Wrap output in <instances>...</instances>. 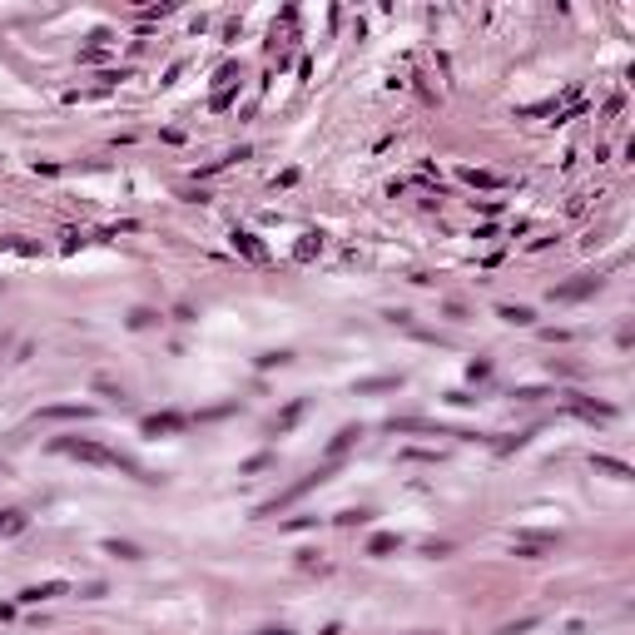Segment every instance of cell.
<instances>
[{"label":"cell","instance_id":"1","mask_svg":"<svg viewBox=\"0 0 635 635\" xmlns=\"http://www.w3.org/2000/svg\"><path fill=\"white\" fill-rule=\"evenodd\" d=\"M55 452H65V456H80V461H90V467H109V472H130V477H139V482H154L134 456H125V452H109V447H99V442H85V437H55Z\"/></svg>","mask_w":635,"mask_h":635},{"label":"cell","instance_id":"2","mask_svg":"<svg viewBox=\"0 0 635 635\" xmlns=\"http://www.w3.org/2000/svg\"><path fill=\"white\" fill-rule=\"evenodd\" d=\"M328 472H333V461H328V467H318V472H308V477H298V482H293V487H288V491H278L273 501H263V506H258V516H273V511H283L288 501H298L303 491H313L318 482H328Z\"/></svg>","mask_w":635,"mask_h":635},{"label":"cell","instance_id":"3","mask_svg":"<svg viewBox=\"0 0 635 635\" xmlns=\"http://www.w3.org/2000/svg\"><path fill=\"white\" fill-rule=\"evenodd\" d=\"M596 288H601V278H596V273H586V278H575V283L551 288V298H556V303H575V298H591Z\"/></svg>","mask_w":635,"mask_h":635},{"label":"cell","instance_id":"4","mask_svg":"<svg viewBox=\"0 0 635 635\" xmlns=\"http://www.w3.org/2000/svg\"><path fill=\"white\" fill-rule=\"evenodd\" d=\"M184 427H189L184 412H154V417H144V437H169V432H184Z\"/></svg>","mask_w":635,"mask_h":635},{"label":"cell","instance_id":"5","mask_svg":"<svg viewBox=\"0 0 635 635\" xmlns=\"http://www.w3.org/2000/svg\"><path fill=\"white\" fill-rule=\"evenodd\" d=\"M95 417V407H80V402H65V407H40V422H85Z\"/></svg>","mask_w":635,"mask_h":635},{"label":"cell","instance_id":"6","mask_svg":"<svg viewBox=\"0 0 635 635\" xmlns=\"http://www.w3.org/2000/svg\"><path fill=\"white\" fill-rule=\"evenodd\" d=\"M566 402H571V412H581V417H601V422H610V417H615V407H610V402H591V397H581V392H571Z\"/></svg>","mask_w":635,"mask_h":635},{"label":"cell","instance_id":"7","mask_svg":"<svg viewBox=\"0 0 635 635\" xmlns=\"http://www.w3.org/2000/svg\"><path fill=\"white\" fill-rule=\"evenodd\" d=\"M551 546H556V536H522V541L511 546V556H522V561H541Z\"/></svg>","mask_w":635,"mask_h":635},{"label":"cell","instance_id":"8","mask_svg":"<svg viewBox=\"0 0 635 635\" xmlns=\"http://www.w3.org/2000/svg\"><path fill=\"white\" fill-rule=\"evenodd\" d=\"M591 467H596L601 477H615V482H630V477H635V472L625 467V461H620V456H601V452L591 456Z\"/></svg>","mask_w":635,"mask_h":635},{"label":"cell","instance_id":"9","mask_svg":"<svg viewBox=\"0 0 635 635\" xmlns=\"http://www.w3.org/2000/svg\"><path fill=\"white\" fill-rule=\"evenodd\" d=\"M70 586L65 581H45V586H30V591H20V601L25 606H40V601H55V596H65Z\"/></svg>","mask_w":635,"mask_h":635},{"label":"cell","instance_id":"10","mask_svg":"<svg viewBox=\"0 0 635 635\" xmlns=\"http://www.w3.org/2000/svg\"><path fill=\"white\" fill-rule=\"evenodd\" d=\"M358 437H363V427H342V432H337V437L328 442V461H337V456H342V452H348V447H353Z\"/></svg>","mask_w":635,"mask_h":635},{"label":"cell","instance_id":"11","mask_svg":"<svg viewBox=\"0 0 635 635\" xmlns=\"http://www.w3.org/2000/svg\"><path fill=\"white\" fill-rule=\"evenodd\" d=\"M104 556H120V561H139L144 551H139L134 541H114V536H109V541H104Z\"/></svg>","mask_w":635,"mask_h":635},{"label":"cell","instance_id":"12","mask_svg":"<svg viewBox=\"0 0 635 635\" xmlns=\"http://www.w3.org/2000/svg\"><path fill=\"white\" fill-rule=\"evenodd\" d=\"M303 407H308V402H303V397H298V402H288V407L278 412V422H273V432H288V427H293V422L303 417Z\"/></svg>","mask_w":635,"mask_h":635},{"label":"cell","instance_id":"13","mask_svg":"<svg viewBox=\"0 0 635 635\" xmlns=\"http://www.w3.org/2000/svg\"><path fill=\"white\" fill-rule=\"evenodd\" d=\"M234 249H239L244 258H253V263H263V249H258V239H253V234H239V228H234Z\"/></svg>","mask_w":635,"mask_h":635},{"label":"cell","instance_id":"14","mask_svg":"<svg viewBox=\"0 0 635 635\" xmlns=\"http://www.w3.org/2000/svg\"><path fill=\"white\" fill-rule=\"evenodd\" d=\"M397 546H402V541H397V536H392V531H377V536H372V541H368V556H392V551H397Z\"/></svg>","mask_w":635,"mask_h":635},{"label":"cell","instance_id":"15","mask_svg":"<svg viewBox=\"0 0 635 635\" xmlns=\"http://www.w3.org/2000/svg\"><path fill=\"white\" fill-rule=\"evenodd\" d=\"M496 318H506V323H531L536 313H531V308H522V303H501V308H496Z\"/></svg>","mask_w":635,"mask_h":635},{"label":"cell","instance_id":"16","mask_svg":"<svg viewBox=\"0 0 635 635\" xmlns=\"http://www.w3.org/2000/svg\"><path fill=\"white\" fill-rule=\"evenodd\" d=\"M25 531V511H0V536H15Z\"/></svg>","mask_w":635,"mask_h":635},{"label":"cell","instance_id":"17","mask_svg":"<svg viewBox=\"0 0 635 635\" xmlns=\"http://www.w3.org/2000/svg\"><path fill=\"white\" fill-rule=\"evenodd\" d=\"M461 179H467L472 189H496V184H501L496 174H487V169H467V174H461Z\"/></svg>","mask_w":635,"mask_h":635},{"label":"cell","instance_id":"18","mask_svg":"<svg viewBox=\"0 0 635 635\" xmlns=\"http://www.w3.org/2000/svg\"><path fill=\"white\" fill-rule=\"evenodd\" d=\"M402 377H368V382H358V392H392Z\"/></svg>","mask_w":635,"mask_h":635},{"label":"cell","instance_id":"19","mask_svg":"<svg viewBox=\"0 0 635 635\" xmlns=\"http://www.w3.org/2000/svg\"><path fill=\"white\" fill-rule=\"evenodd\" d=\"M531 625H536V615H522V620H511V625H501L496 635H526Z\"/></svg>","mask_w":635,"mask_h":635},{"label":"cell","instance_id":"20","mask_svg":"<svg viewBox=\"0 0 635 635\" xmlns=\"http://www.w3.org/2000/svg\"><path fill=\"white\" fill-rule=\"evenodd\" d=\"M318 249H323V239H318V234H303V244H298V258L308 263V258H313Z\"/></svg>","mask_w":635,"mask_h":635},{"label":"cell","instance_id":"21","mask_svg":"<svg viewBox=\"0 0 635 635\" xmlns=\"http://www.w3.org/2000/svg\"><path fill=\"white\" fill-rule=\"evenodd\" d=\"M337 522H342V526H363V522H372V516H368V511H337Z\"/></svg>","mask_w":635,"mask_h":635},{"label":"cell","instance_id":"22","mask_svg":"<svg viewBox=\"0 0 635 635\" xmlns=\"http://www.w3.org/2000/svg\"><path fill=\"white\" fill-rule=\"evenodd\" d=\"M283 363H293V353H263L258 368H283Z\"/></svg>","mask_w":635,"mask_h":635},{"label":"cell","instance_id":"23","mask_svg":"<svg viewBox=\"0 0 635 635\" xmlns=\"http://www.w3.org/2000/svg\"><path fill=\"white\" fill-rule=\"evenodd\" d=\"M95 387H99V392H104V397H114V402H125V392H120V387H114V382H109V377H95Z\"/></svg>","mask_w":635,"mask_h":635},{"label":"cell","instance_id":"24","mask_svg":"<svg viewBox=\"0 0 635 635\" xmlns=\"http://www.w3.org/2000/svg\"><path fill=\"white\" fill-rule=\"evenodd\" d=\"M130 323H134V328H149V323H154V313H149V308H134V313H130Z\"/></svg>","mask_w":635,"mask_h":635},{"label":"cell","instance_id":"25","mask_svg":"<svg viewBox=\"0 0 635 635\" xmlns=\"http://www.w3.org/2000/svg\"><path fill=\"white\" fill-rule=\"evenodd\" d=\"M467 372H472V382H482V377H491V363H472Z\"/></svg>","mask_w":635,"mask_h":635},{"label":"cell","instance_id":"26","mask_svg":"<svg viewBox=\"0 0 635 635\" xmlns=\"http://www.w3.org/2000/svg\"><path fill=\"white\" fill-rule=\"evenodd\" d=\"M258 635H293V630H283V625H268V630H258Z\"/></svg>","mask_w":635,"mask_h":635},{"label":"cell","instance_id":"27","mask_svg":"<svg viewBox=\"0 0 635 635\" xmlns=\"http://www.w3.org/2000/svg\"><path fill=\"white\" fill-rule=\"evenodd\" d=\"M412 635H442V630H412Z\"/></svg>","mask_w":635,"mask_h":635}]
</instances>
